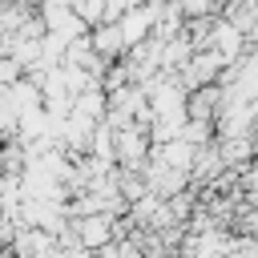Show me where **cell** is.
Here are the masks:
<instances>
[{
    "mask_svg": "<svg viewBox=\"0 0 258 258\" xmlns=\"http://www.w3.org/2000/svg\"><path fill=\"white\" fill-rule=\"evenodd\" d=\"M149 149H153V141H149V129L145 125L129 121V125H117L113 129V165L117 169H145Z\"/></svg>",
    "mask_w": 258,
    "mask_h": 258,
    "instance_id": "1",
    "label": "cell"
},
{
    "mask_svg": "<svg viewBox=\"0 0 258 258\" xmlns=\"http://www.w3.org/2000/svg\"><path fill=\"white\" fill-rule=\"evenodd\" d=\"M210 48H218V52L226 56V64H234V60L246 52V36H242L234 24H226L222 16H214V28H210Z\"/></svg>",
    "mask_w": 258,
    "mask_h": 258,
    "instance_id": "4",
    "label": "cell"
},
{
    "mask_svg": "<svg viewBox=\"0 0 258 258\" xmlns=\"http://www.w3.org/2000/svg\"><path fill=\"white\" fill-rule=\"evenodd\" d=\"M24 77V69H20V60H12L8 52H0V85H16Z\"/></svg>",
    "mask_w": 258,
    "mask_h": 258,
    "instance_id": "5",
    "label": "cell"
},
{
    "mask_svg": "<svg viewBox=\"0 0 258 258\" xmlns=\"http://www.w3.org/2000/svg\"><path fill=\"white\" fill-rule=\"evenodd\" d=\"M133 4H145V0H125V8H133Z\"/></svg>",
    "mask_w": 258,
    "mask_h": 258,
    "instance_id": "6",
    "label": "cell"
},
{
    "mask_svg": "<svg viewBox=\"0 0 258 258\" xmlns=\"http://www.w3.org/2000/svg\"><path fill=\"white\" fill-rule=\"evenodd\" d=\"M69 234L77 246H85L89 254L105 242H113V214H81V218H69Z\"/></svg>",
    "mask_w": 258,
    "mask_h": 258,
    "instance_id": "2",
    "label": "cell"
},
{
    "mask_svg": "<svg viewBox=\"0 0 258 258\" xmlns=\"http://www.w3.org/2000/svg\"><path fill=\"white\" fill-rule=\"evenodd\" d=\"M89 44H93V52H97L101 60H121V56H125V36H121L117 20L93 24V28H89Z\"/></svg>",
    "mask_w": 258,
    "mask_h": 258,
    "instance_id": "3",
    "label": "cell"
}]
</instances>
